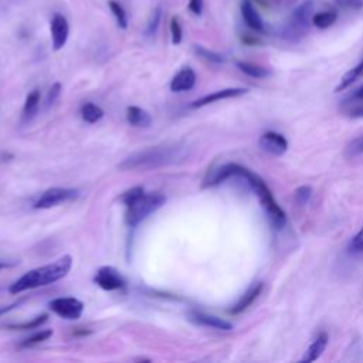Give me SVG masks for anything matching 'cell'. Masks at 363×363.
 <instances>
[{
  "label": "cell",
  "mask_w": 363,
  "mask_h": 363,
  "mask_svg": "<svg viewBox=\"0 0 363 363\" xmlns=\"http://www.w3.org/2000/svg\"><path fill=\"white\" fill-rule=\"evenodd\" d=\"M362 74H363V60H362L356 67H353L352 70H349V71L342 77L341 83L338 84V87L335 88V91H337V93H341V91L346 90L348 87H350V86L356 82V79H357Z\"/></svg>",
  "instance_id": "obj_20"
},
{
  "label": "cell",
  "mask_w": 363,
  "mask_h": 363,
  "mask_svg": "<svg viewBox=\"0 0 363 363\" xmlns=\"http://www.w3.org/2000/svg\"><path fill=\"white\" fill-rule=\"evenodd\" d=\"M247 93H249L247 88H226V90H220V91L212 93L209 95L201 97L200 100H196L192 104V108H201V107H206L209 104H213V102H217V101H222V100H229V98H235V97H240V95H245Z\"/></svg>",
  "instance_id": "obj_12"
},
{
  "label": "cell",
  "mask_w": 363,
  "mask_h": 363,
  "mask_svg": "<svg viewBox=\"0 0 363 363\" xmlns=\"http://www.w3.org/2000/svg\"><path fill=\"white\" fill-rule=\"evenodd\" d=\"M189 10L193 15L200 16L203 12V0H189Z\"/></svg>",
  "instance_id": "obj_34"
},
{
  "label": "cell",
  "mask_w": 363,
  "mask_h": 363,
  "mask_svg": "<svg viewBox=\"0 0 363 363\" xmlns=\"http://www.w3.org/2000/svg\"><path fill=\"white\" fill-rule=\"evenodd\" d=\"M237 67L240 71H243L246 75L249 77H253V78H267L270 77V70L261 67V65H257V64H253V63H246V61H237Z\"/></svg>",
  "instance_id": "obj_19"
},
{
  "label": "cell",
  "mask_w": 363,
  "mask_h": 363,
  "mask_svg": "<svg viewBox=\"0 0 363 363\" xmlns=\"http://www.w3.org/2000/svg\"><path fill=\"white\" fill-rule=\"evenodd\" d=\"M261 293H263V284L261 282H257V284H254L252 288H249L245 293V295L237 301V304L230 309V312L233 315L245 312L249 307H252L254 304V301L261 295Z\"/></svg>",
  "instance_id": "obj_15"
},
{
  "label": "cell",
  "mask_w": 363,
  "mask_h": 363,
  "mask_svg": "<svg viewBox=\"0 0 363 363\" xmlns=\"http://www.w3.org/2000/svg\"><path fill=\"white\" fill-rule=\"evenodd\" d=\"M189 319L200 327L213 328V330H219V331H231L233 330L231 322L222 319L216 315L201 312V311H192L189 314Z\"/></svg>",
  "instance_id": "obj_9"
},
{
  "label": "cell",
  "mask_w": 363,
  "mask_h": 363,
  "mask_svg": "<svg viewBox=\"0 0 363 363\" xmlns=\"http://www.w3.org/2000/svg\"><path fill=\"white\" fill-rule=\"evenodd\" d=\"M241 16H243L246 24L250 29L256 31H264V22L257 9L254 8V3L252 0H243V2H241Z\"/></svg>",
  "instance_id": "obj_14"
},
{
  "label": "cell",
  "mask_w": 363,
  "mask_h": 363,
  "mask_svg": "<svg viewBox=\"0 0 363 363\" xmlns=\"http://www.w3.org/2000/svg\"><path fill=\"white\" fill-rule=\"evenodd\" d=\"M60 94H61V84H60V83H56V84L50 88V91H49V95H47V105L53 104V102L60 97Z\"/></svg>",
  "instance_id": "obj_35"
},
{
  "label": "cell",
  "mask_w": 363,
  "mask_h": 363,
  "mask_svg": "<svg viewBox=\"0 0 363 363\" xmlns=\"http://www.w3.org/2000/svg\"><path fill=\"white\" fill-rule=\"evenodd\" d=\"M38 102H40V91L34 90V91H31V93L27 95L26 102H24L23 115H24L26 119H30V118L36 114V111H37V108H38Z\"/></svg>",
  "instance_id": "obj_23"
},
{
  "label": "cell",
  "mask_w": 363,
  "mask_h": 363,
  "mask_svg": "<svg viewBox=\"0 0 363 363\" xmlns=\"http://www.w3.org/2000/svg\"><path fill=\"white\" fill-rule=\"evenodd\" d=\"M82 116L86 123L95 124L104 116V111L98 105H95L93 102H87L82 107Z\"/></svg>",
  "instance_id": "obj_21"
},
{
  "label": "cell",
  "mask_w": 363,
  "mask_h": 363,
  "mask_svg": "<svg viewBox=\"0 0 363 363\" xmlns=\"http://www.w3.org/2000/svg\"><path fill=\"white\" fill-rule=\"evenodd\" d=\"M127 121L134 127L146 128L150 125L152 118L145 109H142L139 107H128L127 108Z\"/></svg>",
  "instance_id": "obj_17"
},
{
  "label": "cell",
  "mask_w": 363,
  "mask_h": 363,
  "mask_svg": "<svg viewBox=\"0 0 363 363\" xmlns=\"http://www.w3.org/2000/svg\"><path fill=\"white\" fill-rule=\"evenodd\" d=\"M230 172H231V178H240V179L246 180V183L250 186V189L258 197L270 223L275 229L284 227V224L287 222L286 213L275 201V199H274L271 190L268 189V186L265 185V182L258 175L252 172L250 169L241 167V165H237V164L230 165Z\"/></svg>",
  "instance_id": "obj_1"
},
{
  "label": "cell",
  "mask_w": 363,
  "mask_h": 363,
  "mask_svg": "<svg viewBox=\"0 0 363 363\" xmlns=\"http://www.w3.org/2000/svg\"><path fill=\"white\" fill-rule=\"evenodd\" d=\"M348 252L350 254H360V253H363V227L350 240V243L348 246Z\"/></svg>",
  "instance_id": "obj_29"
},
{
  "label": "cell",
  "mask_w": 363,
  "mask_h": 363,
  "mask_svg": "<svg viewBox=\"0 0 363 363\" xmlns=\"http://www.w3.org/2000/svg\"><path fill=\"white\" fill-rule=\"evenodd\" d=\"M165 201L167 197L160 193H150V194L144 193L139 199H137L131 205L127 206V213H125L127 224L130 227L138 226L152 213L162 208L165 205Z\"/></svg>",
  "instance_id": "obj_4"
},
{
  "label": "cell",
  "mask_w": 363,
  "mask_h": 363,
  "mask_svg": "<svg viewBox=\"0 0 363 363\" xmlns=\"http://www.w3.org/2000/svg\"><path fill=\"white\" fill-rule=\"evenodd\" d=\"M315 10V2L314 0H307V2L301 3L291 15L290 23L287 26V36L291 38L301 37L309 27V22H312Z\"/></svg>",
  "instance_id": "obj_5"
},
{
  "label": "cell",
  "mask_w": 363,
  "mask_h": 363,
  "mask_svg": "<svg viewBox=\"0 0 363 363\" xmlns=\"http://www.w3.org/2000/svg\"><path fill=\"white\" fill-rule=\"evenodd\" d=\"M70 34V26L67 19L63 15H54L52 20V40H53V49L56 52L61 50Z\"/></svg>",
  "instance_id": "obj_11"
},
{
  "label": "cell",
  "mask_w": 363,
  "mask_h": 363,
  "mask_svg": "<svg viewBox=\"0 0 363 363\" xmlns=\"http://www.w3.org/2000/svg\"><path fill=\"white\" fill-rule=\"evenodd\" d=\"M328 341H330L328 334H325V332L319 334V335L312 341V343L309 345V348L307 349V352H305L304 357H302V362L311 363V362L318 360V357H320V355L324 353V350L327 349Z\"/></svg>",
  "instance_id": "obj_16"
},
{
  "label": "cell",
  "mask_w": 363,
  "mask_h": 363,
  "mask_svg": "<svg viewBox=\"0 0 363 363\" xmlns=\"http://www.w3.org/2000/svg\"><path fill=\"white\" fill-rule=\"evenodd\" d=\"M52 335H53V331H52V330L40 331V332L31 335L30 338H27V339L22 343V346H23V348H27V346H33V345H37V343H42V342L47 341Z\"/></svg>",
  "instance_id": "obj_26"
},
{
  "label": "cell",
  "mask_w": 363,
  "mask_h": 363,
  "mask_svg": "<svg viewBox=\"0 0 363 363\" xmlns=\"http://www.w3.org/2000/svg\"><path fill=\"white\" fill-rule=\"evenodd\" d=\"M171 34H172V43L173 45H180L182 37H183V31H182V26L178 17H172L171 20Z\"/></svg>",
  "instance_id": "obj_30"
},
{
  "label": "cell",
  "mask_w": 363,
  "mask_h": 363,
  "mask_svg": "<svg viewBox=\"0 0 363 363\" xmlns=\"http://www.w3.org/2000/svg\"><path fill=\"white\" fill-rule=\"evenodd\" d=\"M108 6H109V9H111V12H112V15H114V17H115L118 26H119L121 29H127V27H128V17H127L125 9H124L123 6H121L118 2H115V0H109Z\"/></svg>",
  "instance_id": "obj_22"
},
{
  "label": "cell",
  "mask_w": 363,
  "mask_h": 363,
  "mask_svg": "<svg viewBox=\"0 0 363 363\" xmlns=\"http://www.w3.org/2000/svg\"><path fill=\"white\" fill-rule=\"evenodd\" d=\"M49 307L56 315L67 320H75L84 312V304L72 297L56 298L49 304Z\"/></svg>",
  "instance_id": "obj_7"
},
{
  "label": "cell",
  "mask_w": 363,
  "mask_h": 363,
  "mask_svg": "<svg viewBox=\"0 0 363 363\" xmlns=\"http://www.w3.org/2000/svg\"><path fill=\"white\" fill-rule=\"evenodd\" d=\"M46 320H47V315L43 314V315H40V316H36L30 322H24V324H19V325H10L9 328H15V330H36L38 327H42Z\"/></svg>",
  "instance_id": "obj_27"
},
{
  "label": "cell",
  "mask_w": 363,
  "mask_h": 363,
  "mask_svg": "<svg viewBox=\"0 0 363 363\" xmlns=\"http://www.w3.org/2000/svg\"><path fill=\"white\" fill-rule=\"evenodd\" d=\"M362 100H363V84L357 90H355L353 94L350 95V101H353V102H359Z\"/></svg>",
  "instance_id": "obj_37"
},
{
  "label": "cell",
  "mask_w": 363,
  "mask_h": 363,
  "mask_svg": "<svg viewBox=\"0 0 363 363\" xmlns=\"http://www.w3.org/2000/svg\"><path fill=\"white\" fill-rule=\"evenodd\" d=\"M359 102H360L359 105L353 107V108L349 111V115H350L352 118H362V116H363V100L359 101Z\"/></svg>",
  "instance_id": "obj_36"
},
{
  "label": "cell",
  "mask_w": 363,
  "mask_h": 363,
  "mask_svg": "<svg viewBox=\"0 0 363 363\" xmlns=\"http://www.w3.org/2000/svg\"><path fill=\"white\" fill-rule=\"evenodd\" d=\"M194 84H196V72L192 68L186 67L173 77L171 83V90L173 93H183L192 90Z\"/></svg>",
  "instance_id": "obj_13"
},
{
  "label": "cell",
  "mask_w": 363,
  "mask_h": 363,
  "mask_svg": "<svg viewBox=\"0 0 363 363\" xmlns=\"http://www.w3.org/2000/svg\"><path fill=\"white\" fill-rule=\"evenodd\" d=\"M180 156L182 152L178 146H155L134 153L132 156L127 157L123 164H119L118 168L123 171H148L173 164Z\"/></svg>",
  "instance_id": "obj_3"
},
{
  "label": "cell",
  "mask_w": 363,
  "mask_h": 363,
  "mask_svg": "<svg viewBox=\"0 0 363 363\" xmlns=\"http://www.w3.org/2000/svg\"><path fill=\"white\" fill-rule=\"evenodd\" d=\"M144 193H145V189L142 186H137V187H132V189L127 190L123 196H121V200H123V203L125 206H128V205L132 203V201L139 199Z\"/></svg>",
  "instance_id": "obj_28"
},
{
  "label": "cell",
  "mask_w": 363,
  "mask_h": 363,
  "mask_svg": "<svg viewBox=\"0 0 363 363\" xmlns=\"http://www.w3.org/2000/svg\"><path fill=\"white\" fill-rule=\"evenodd\" d=\"M160 17H162V10H160V8H156L152 12V15L149 17V22H148V27H146V34L148 36L153 34L157 30L159 23H160Z\"/></svg>",
  "instance_id": "obj_31"
},
{
  "label": "cell",
  "mask_w": 363,
  "mask_h": 363,
  "mask_svg": "<svg viewBox=\"0 0 363 363\" xmlns=\"http://www.w3.org/2000/svg\"><path fill=\"white\" fill-rule=\"evenodd\" d=\"M94 282L104 291H118L125 287L124 277L112 267H101L94 277Z\"/></svg>",
  "instance_id": "obj_8"
},
{
  "label": "cell",
  "mask_w": 363,
  "mask_h": 363,
  "mask_svg": "<svg viewBox=\"0 0 363 363\" xmlns=\"http://www.w3.org/2000/svg\"><path fill=\"white\" fill-rule=\"evenodd\" d=\"M260 146L265 152H268L274 156H281V155H284L287 152L288 141L286 139L284 135H281V134L274 132V131H268V132L261 135Z\"/></svg>",
  "instance_id": "obj_10"
},
{
  "label": "cell",
  "mask_w": 363,
  "mask_h": 363,
  "mask_svg": "<svg viewBox=\"0 0 363 363\" xmlns=\"http://www.w3.org/2000/svg\"><path fill=\"white\" fill-rule=\"evenodd\" d=\"M194 52H196V54L200 56L201 59H205V60H208V61H210V63H215V64H222V63L224 61V59H223L222 54H219V53H216V52H212V50H208V49L201 47V46H194Z\"/></svg>",
  "instance_id": "obj_24"
},
{
  "label": "cell",
  "mask_w": 363,
  "mask_h": 363,
  "mask_svg": "<svg viewBox=\"0 0 363 363\" xmlns=\"http://www.w3.org/2000/svg\"><path fill=\"white\" fill-rule=\"evenodd\" d=\"M362 153H363V135L353 139L346 146V155L348 156H357V155H362Z\"/></svg>",
  "instance_id": "obj_32"
},
{
  "label": "cell",
  "mask_w": 363,
  "mask_h": 363,
  "mask_svg": "<svg viewBox=\"0 0 363 363\" xmlns=\"http://www.w3.org/2000/svg\"><path fill=\"white\" fill-rule=\"evenodd\" d=\"M334 2L343 8V9H350V10H359L363 8V0H334Z\"/></svg>",
  "instance_id": "obj_33"
},
{
  "label": "cell",
  "mask_w": 363,
  "mask_h": 363,
  "mask_svg": "<svg viewBox=\"0 0 363 363\" xmlns=\"http://www.w3.org/2000/svg\"><path fill=\"white\" fill-rule=\"evenodd\" d=\"M72 267V258L70 256H63L52 264L34 268L20 277L10 286V294H20L27 290H34L38 287H46L54 284L56 281L64 278Z\"/></svg>",
  "instance_id": "obj_2"
},
{
  "label": "cell",
  "mask_w": 363,
  "mask_h": 363,
  "mask_svg": "<svg viewBox=\"0 0 363 363\" xmlns=\"http://www.w3.org/2000/svg\"><path fill=\"white\" fill-rule=\"evenodd\" d=\"M6 267V264H3V263H0V270H2V268H5Z\"/></svg>",
  "instance_id": "obj_39"
},
{
  "label": "cell",
  "mask_w": 363,
  "mask_h": 363,
  "mask_svg": "<svg viewBox=\"0 0 363 363\" xmlns=\"http://www.w3.org/2000/svg\"><path fill=\"white\" fill-rule=\"evenodd\" d=\"M78 194L79 193L77 189L52 187L36 200L34 209H52V208H56L59 205L67 203V201L77 199Z\"/></svg>",
  "instance_id": "obj_6"
},
{
  "label": "cell",
  "mask_w": 363,
  "mask_h": 363,
  "mask_svg": "<svg viewBox=\"0 0 363 363\" xmlns=\"http://www.w3.org/2000/svg\"><path fill=\"white\" fill-rule=\"evenodd\" d=\"M312 193H314V190L311 186H300L294 193V199L297 201V205H300V206L308 205V201L312 197Z\"/></svg>",
  "instance_id": "obj_25"
},
{
  "label": "cell",
  "mask_w": 363,
  "mask_h": 363,
  "mask_svg": "<svg viewBox=\"0 0 363 363\" xmlns=\"http://www.w3.org/2000/svg\"><path fill=\"white\" fill-rule=\"evenodd\" d=\"M19 304H20V302H15V304H12V305H9V307H3V308H0V315H2V314H6V312H9L10 309H13V308L19 307Z\"/></svg>",
  "instance_id": "obj_38"
},
{
  "label": "cell",
  "mask_w": 363,
  "mask_h": 363,
  "mask_svg": "<svg viewBox=\"0 0 363 363\" xmlns=\"http://www.w3.org/2000/svg\"><path fill=\"white\" fill-rule=\"evenodd\" d=\"M337 19H338V13L335 10L330 9V10H324V12H319V13L314 15L312 24L318 29L324 30V29L331 27L337 22Z\"/></svg>",
  "instance_id": "obj_18"
}]
</instances>
